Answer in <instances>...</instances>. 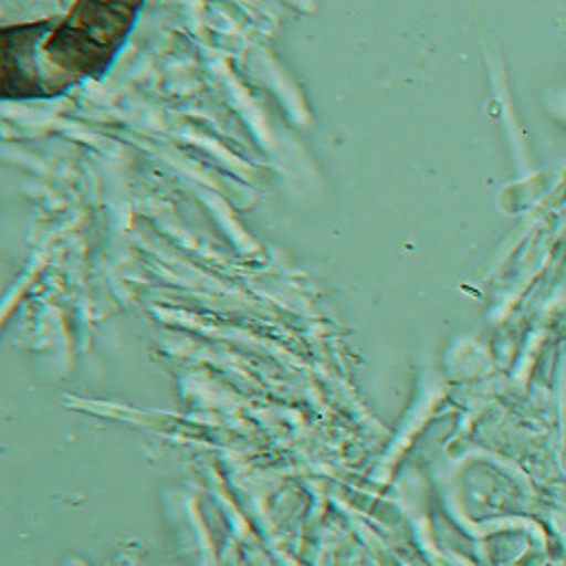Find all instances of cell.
<instances>
[{"label":"cell","mask_w":566,"mask_h":566,"mask_svg":"<svg viewBox=\"0 0 566 566\" xmlns=\"http://www.w3.org/2000/svg\"><path fill=\"white\" fill-rule=\"evenodd\" d=\"M55 21L3 28V55H0V91L3 98H43L39 71V43Z\"/></svg>","instance_id":"obj_2"},{"label":"cell","mask_w":566,"mask_h":566,"mask_svg":"<svg viewBox=\"0 0 566 566\" xmlns=\"http://www.w3.org/2000/svg\"><path fill=\"white\" fill-rule=\"evenodd\" d=\"M144 3L84 0L66 19L55 21L39 43L43 64L53 71V96L82 77H98L125 43Z\"/></svg>","instance_id":"obj_1"}]
</instances>
